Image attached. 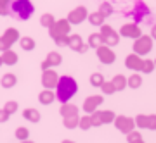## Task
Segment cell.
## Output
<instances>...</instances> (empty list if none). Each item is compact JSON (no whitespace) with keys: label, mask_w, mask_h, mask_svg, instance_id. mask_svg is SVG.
Returning <instances> with one entry per match:
<instances>
[{"label":"cell","mask_w":156,"mask_h":143,"mask_svg":"<svg viewBox=\"0 0 156 143\" xmlns=\"http://www.w3.org/2000/svg\"><path fill=\"white\" fill-rule=\"evenodd\" d=\"M78 91V85L75 81V78L71 76H61L57 79L56 85V98L61 104H68L71 97H75V93Z\"/></svg>","instance_id":"obj_1"},{"label":"cell","mask_w":156,"mask_h":143,"mask_svg":"<svg viewBox=\"0 0 156 143\" xmlns=\"http://www.w3.org/2000/svg\"><path fill=\"white\" fill-rule=\"evenodd\" d=\"M12 12L16 14L19 19H28L31 14H33V5L30 4L28 0H16L14 4H12Z\"/></svg>","instance_id":"obj_2"},{"label":"cell","mask_w":156,"mask_h":143,"mask_svg":"<svg viewBox=\"0 0 156 143\" xmlns=\"http://www.w3.org/2000/svg\"><path fill=\"white\" fill-rule=\"evenodd\" d=\"M151 48H153V42H151L149 36H139L137 42L134 43V50L137 55H146L149 54Z\"/></svg>","instance_id":"obj_3"},{"label":"cell","mask_w":156,"mask_h":143,"mask_svg":"<svg viewBox=\"0 0 156 143\" xmlns=\"http://www.w3.org/2000/svg\"><path fill=\"white\" fill-rule=\"evenodd\" d=\"M115 124H116V128L120 129L122 133H130V131H134V128H135V121L134 119H130V117H125V116H120L115 119Z\"/></svg>","instance_id":"obj_4"},{"label":"cell","mask_w":156,"mask_h":143,"mask_svg":"<svg viewBox=\"0 0 156 143\" xmlns=\"http://www.w3.org/2000/svg\"><path fill=\"white\" fill-rule=\"evenodd\" d=\"M113 119H115L113 112H97V114H94V116L90 117L92 126H101V124H104V122H111Z\"/></svg>","instance_id":"obj_5"},{"label":"cell","mask_w":156,"mask_h":143,"mask_svg":"<svg viewBox=\"0 0 156 143\" xmlns=\"http://www.w3.org/2000/svg\"><path fill=\"white\" fill-rule=\"evenodd\" d=\"M135 122L139 128H147V129H156V116H137Z\"/></svg>","instance_id":"obj_6"},{"label":"cell","mask_w":156,"mask_h":143,"mask_svg":"<svg viewBox=\"0 0 156 143\" xmlns=\"http://www.w3.org/2000/svg\"><path fill=\"white\" fill-rule=\"evenodd\" d=\"M125 64H127L128 69H134V71H137V69H140V67H142V59H140L137 54H132V55H128V57H127Z\"/></svg>","instance_id":"obj_7"},{"label":"cell","mask_w":156,"mask_h":143,"mask_svg":"<svg viewBox=\"0 0 156 143\" xmlns=\"http://www.w3.org/2000/svg\"><path fill=\"white\" fill-rule=\"evenodd\" d=\"M99 59L104 64H111V62H115V54H113L109 48H106V47H102V48H99Z\"/></svg>","instance_id":"obj_8"},{"label":"cell","mask_w":156,"mask_h":143,"mask_svg":"<svg viewBox=\"0 0 156 143\" xmlns=\"http://www.w3.org/2000/svg\"><path fill=\"white\" fill-rule=\"evenodd\" d=\"M122 35H125V36H132V38H139L140 36V28H137L135 24H127V26H123Z\"/></svg>","instance_id":"obj_9"},{"label":"cell","mask_w":156,"mask_h":143,"mask_svg":"<svg viewBox=\"0 0 156 143\" xmlns=\"http://www.w3.org/2000/svg\"><path fill=\"white\" fill-rule=\"evenodd\" d=\"M101 104H102V97H90V98H87L83 107L87 112H94L97 109V105H101Z\"/></svg>","instance_id":"obj_10"},{"label":"cell","mask_w":156,"mask_h":143,"mask_svg":"<svg viewBox=\"0 0 156 143\" xmlns=\"http://www.w3.org/2000/svg\"><path fill=\"white\" fill-rule=\"evenodd\" d=\"M57 79H59V78H57L54 72H45L44 85H45V86H56V85H57Z\"/></svg>","instance_id":"obj_11"},{"label":"cell","mask_w":156,"mask_h":143,"mask_svg":"<svg viewBox=\"0 0 156 143\" xmlns=\"http://www.w3.org/2000/svg\"><path fill=\"white\" fill-rule=\"evenodd\" d=\"M127 85L130 88H139L140 85H142V78H140L139 74H132V76L127 79Z\"/></svg>","instance_id":"obj_12"},{"label":"cell","mask_w":156,"mask_h":143,"mask_svg":"<svg viewBox=\"0 0 156 143\" xmlns=\"http://www.w3.org/2000/svg\"><path fill=\"white\" fill-rule=\"evenodd\" d=\"M111 83H113V86H115V90H123L125 86H127V79H125V76H115Z\"/></svg>","instance_id":"obj_13"},{"label":"cell","mask_w":156,"mask_h":143,"mask_svg":"<svg viewBox=\"0 0 156 143\" xmlns=\"http://www.w3.org/2000/svg\"><path fill=\"white\" fill-rule=\"evenodd\" d=\"M104 36H106V42L108 43H111V45H115V43H118V36L115 33H113L111 29H104Z\"/></svg>","instance_id":"obj_14"},{"label":"cell","mask_w":156,"mask_h":143,"mask_svg":"<svg viewBox=\"0 0 156 143\" xmlns=\"http://www.w3.org/2000/svg\"><path fill=\"white\" fill-rule=\"evenodd\" d=\"M24 117L30 119V121H38V112L33 109H28V110H24Z\"/></svg>","instance_id":"obj_15"},{"label":"cell","mask_w":156,"mask_h":143,"mask_svg":"<svg viewBox=\"0 0 156 143\" xmlns=\"http://www.w3.org/2000/svg\"><path fill=\"white\" fill-rule=\"evenodd\" d=\"M90 83H92L94 86H101V85L104 83V78H102V74H92V78H90Z\"/></svg>","instance_id":"obj_16"},{"label":"cell","mask_w":156,"mask_h":143,"mask_svg":"<svg viewBox=\"0 0 156 143\" xmlns=\"http://www.w3.org/2000/svg\"><path fill=\"white\" fill-rule=\"evenodd\" d=\"M75 112H76V109H75L73 105L62 104V114H64V116H75Z\"/></svg>","instance_id":"obj_17"},{"label":"cell","mask_w":156,"mask_h":143,"mask_svg":"<svg viewBox=\"0 0 156 143\" xmlns=\"http://www.w3.org/2000/svg\"><path fill=\"white\" fill-rule=\"evenodd\" d=\"M56 98L54 95L50 93V91H45V93H40V102H44V104H49V102H52V100Z\"/></svg>","instance_id":"obj_18"},{"label":"cell","mask_w":156,"mask_h":143,"mask_svg":"<svg viewBox=\"0 0 156 143\" xmlns=\"http://www.w3.org/2000/svg\"><path fill=\"white\" fill-rule=\"evenodd\" d=\"M153 67H154L153 61H142V67H140V71H142V72H151V71H153Z\"/></svg>","instance_id":"obj_19"},{"label":"cell","mask_w":156,"mask_h":143,"mask_svg":"<svg viewBox=\"0 0 156 143\" xmlns=\"http://www.w3.org/2000/svg\"><path fill=\"white\" fill-rule=\"evenodd\" d=\"M140 138H142V136H140V133H137V131H130V133H128V138H127V140H128L130 143H137V141L140 140Z\"/></svg>","instance_id":"obj_20"},{"label":"cell","mask_w":156,"mask_h":143,"mask_svg":"<svg viewBox=\"0 0 156 143\" xmlns=\"http://www.w3.org/2000/svg\"><path fill=\"white\" fill-rule=\"evenodd\" d=\"M101 86H102V91H104V93H113V91H115V86H113V83L109 81V83H102V85H101Z\"/></svg>","instance_id":"obj_21"},{"label":"cell","mask_w":156,"mask_h":143,"mask_svg":"<svg viewBox=\"0 0 156 143\" xmlns=\"http://www.w3.org/2000/svg\"><path fill=\"white\" fill-rule=\"evenodd\" d=\"M2 83H4V86H7V88H9V86H12V85H16V78L9 74V76L4 78V81H2Z\"/></svg>","instance_id":"obj_22"},{"label":"cell","mask_w":156,"mask_h":143,"mask_svg":"<svg viewBox=\"0 0 156 143\" xmlns=\"http://www.w3.org/2000/svg\"><path fill=\"white\" fill-rule=\"evenodd\" d=\"M92 126V121H90V117H85V119H82L80 121V128H83V129H87V128Z\"/></svg>","instance_id":"obj_23"},{"label":"cell","mask_w":156,"mask_h":143,"mask_svg":"<svg viewBox=\"0 0 156 143\" xmlns=\"http://www.w3.org/2000/svg\"><path fill=\"white\" fill-rule=\"evenodd\" d=\"M66 126L68 128H75V126H76V117H75V116L68 117V119H66Z\"/></svg>","instance_id":"obj_24"},{"label":"cell","mask_w":156,"mask_h":143,"mask_svg":"<svg viewBox=\"0 0 156 143\" xmlns=\"http://www.w3.org/2000/svg\"><path fill=\"white\" fill-rule=\"evenodd\" d=\"M17 138H21V140H26V138H28V131H26V129H17Z\"/></svg>","instance_id":"obj_25"},{"label":"cell","mask_w":156,"mask_h":143,"mask_svg":"<svg viewBox=\"0 0 156 143\" xmlns=\"http://www.w3.org/2000/svg\"><path fill=\"white\" fill-rule=\"evenodd\" d=\"M16 109H17V105L14 104V102H11V104H7V107H5V110H7V112H14Z\"/></svg>","instance_id":"obj_26"},{"label":"cell","mask_w":156,"mask_h":143,"mask_svg":"<svg viewBox=\"0 0 156 143\" xmlns=\"http://www.w3.org/2000/svg\"><path fill=\"white\" fill-rule=\"evenodd\" d=\"M7 116H9V112H7V110H0V121H5Z\"/></svg>","instance_id":"obj_27"},{"label":"cell","mask_w":156,"mask_h":143,"mask_svg":"<svg viewBox=\"0 0 156 143\" xmlns=\"http://www.w3.org/2000/svg\"><path fill=\"white\" fill-rule=\"evenodd\" d=\"M151 33H153V38L156 40V26H153V29H151Z\"/></svg>","instance_id":"obj_28"},{"label":"cell","mask_w":156,"mask_h":143,"mask_svg":"<svg viewBox=\"0 0 156 143\" xmlns=\"http://www.w3.org/2000/svg\"><path fill=\"white\" fill-rule=\"evenodd\" d=\"M137 143H144V141H142V140H139V141H137Z\"/></svg>","instance_id":"obj_29"},{"label":"cell","mask_w":156,"mask_h":143,"mask_svg":"<svg viewBox=\"0 0 156 143\" xmlns=\"http://www.w3.org/2000/svg\"><path fill=\"white\" fill-rule=\"evenodd\" d=\"M23 143H31V141H23Z\"/></svg>","instance_id":"obj_30"},{"label":"cell","mask_w":156,"mask_h":143,"mask_svg":"<svg viewBox=\"0 0 156 143\" xmlns=\"http://www.w3.org/2000/svg\"><path fill=\"white\" fill-rule=\"evenodd\" d=\"M154 67H156V62H154Z\"/></svg>","instance_id":"obj_31"},{"label":"cell","mask_w":156,"mask_h":143,"mask_svg":"<svg viewBox=\"0 0 156 143\" xmlns=\"http://www.w3.org/2000/svg\"><path fill=\"white\" fill-rule=\"evenodd\" d=\"M66 143H69V141H66Z\"/></svg>","instance_id":"obj_32"}]
</instances>
